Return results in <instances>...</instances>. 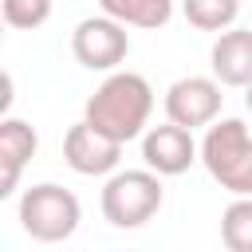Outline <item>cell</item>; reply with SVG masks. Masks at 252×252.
Returning <instances> with one entry per match:
<instances>
[{"label":"cell","mask_w":252,"mask_h":252,"mask_svg":"<svg viewBox=\"0 0 252 252\" xmlns=\"http://www.w3.org/2000/svg\"><path fill=\"white\" fill-rule=\"evenodd\" d=\"M35 150H39L35 126L8 114V118L0 122V197H12V193H16L20 173H24V165L35 158Z\"/></svg>","instance_id":"9c48e42d"},{"label":"cell","mask_w":252,"mask_h":252,"mask_svg":"<svg viewBox=\"0 0 252 252\" xmlns=\"http://www.w3.org/2000/svg\"><path fill=\"white\" fill-rule=\"evenodd\" d=\"M150 114H154V87L138 71H110L83 110L87 122H94L102 134L118 138L122 146L146 134Z\"/></svg>","instance_id":"6da1fadb"},{"label":"cell","mask_w":252,"mask_h":252,"mask_svg":"<svg viewBox=\"0 0 252 252\" xmlns=\"http://www.w3.org/2000/svg\"><path fill=\"white\" fill-rule=\"evenodd\" d=\"M71 51L87 71H114L126 55H130V35L126 24L114 16H87L79 20V28L71 32Z\"/></svg>","instance_id":"5b68a950"},{"label":"cell","mask_w":252,"mask_h":252,"mask_svg":"<svg viewBox=\"0 0 252 252\" xmlns=\"http://www.w3.org/2000/svg\"><path fill=\"white\" fill-rule=\"evenodd\" d=\"M0 12H4V24H8V28L35 32V28L47 24V16H51V0H4Z\"/></svg>","instance_id":"5bb4252c"},{"label":"cell","mask_w":252,"mask_h":252,"mask_svg":"<svg viewBox=\"0 0 252 252\" xmlns=\"http://www.w3.org/2000/svg\"><path fill=\"white\" fill-rule=\"evenodd\" d=\"M201 158V146L193 142V130L181 122H161L142 134V161L161 177H181Z\"/></svg>","instance_id":"ba28073f"},{"label":"cell","mask_w":252,"mask_h":252,"mask_svg":"<svg viewBox=\"0 0 252 252\" xmlns=\"http://www.w3.org/2000/svg\"><path fill=\"white\" fill-rule=\"evenodd\" d=\"M63 161L75 173H83V177H106L122 161V142L110 138V134H102L94 122L83 118V122H75L63 134Z\"/></svg>","instance_id":"52a82bcc"},{"label":"cell","mask_w":252,"mask_h":252,"mask_svg":"<svg viewBox=\"0 0 252 252\" xmlns=\"http://www.w3.org/2000/svg\"><path fill=\"white\" fill-rule=\"evenodd\" d=\"M220 240L228 252H252V197H236L220 217Z\"/></svg>","instance_id":"4fadbf2b"},{"label":"cell","mask_w":252,"mask_h":252,"mask_svg":"<svg viewBox=\"0 0 252 252\" xmlns=\"http://www.w3.org/2000/svg\"><path fill=\"white\" fill-rule=\"evenodd\" d=\"M244 91H248V94H244V102H248V110H252V83H248Z\"/></svg>","instance_id":"9a60e30c"},{"label":"cell","mask_w":252,"mask_h":252,"mask_svg":"<svg viewBox=\"0 0 252 252\" xmlns=\"http://www.w3.org/2000/svg\"><path fill=\"white\" fill-rule=\"evenodd\" d=\"M201 161L220 189L232 197H252V134L240 118H217L205 126Z\"/></svg>","instance_id":"7a4b0ae2"},{"label":"cell","mask_w":252,"mask_h":252,"mask_svg":"<svg viewBox=\"0 0 252 252\" xmlns=\"http://www.w3.org/2000/svg\"><path fill=\"white\" fill-rule=\"evenodd\" d=\"M220 79L213 75H185V79H177L169 91H165V118L169 122H181V126H189V130H201V126H209V122H217L220 118V102H224V94H220Z\"/></svg>","instance_id":"8992f818"},{"label":"cell","mask_w":252,"mask_h":252,"mask_svg":"<svg viewBox=\"0 0 252 252\" xmlns=\"http://www.w3.org/2000/svg\"><path fill=\"white\" fill-rule=\"evenodd\" d=\"M181 16L197 32H224L240 16V0H181Z\"/></svg>","instance_id":"7c38bea8"},{"label":"cell","mask_w":252,"mask_h":252,"mask_svg":"<svg viewBox=\"0 0 252 252\" xmlns=\"http://www.w3.org/2000/svg\"><path fill=\"white\" fill-rule=\"evenodd\" d=\"M213 75L224 87H248L252 83V32L248 28H224L209 51Z\"/></svg>","instance_id":"30bf717a"},{"label":"cell","mask_w":252,"mask_h":252,"mask_svg":"<svg viewBox=\"0 0 252 252\" xmlns=\"http://www.w3.org/2000/svg\"><path fill=\"white\" fill-rule=\"evenodd\" d=\"M79 220H83L79 197L55 181H39V185L24 189V197H20V228L39 244L71 240Z\"/></svg>","instance_id":"3957f363"},{"label":"cell","mask_w":252,"mask_h":252,"mask_svg":"<svg viewBox=\"0 0 252 252\" xmlns=\"http://www.w3.org/2000/svg\"><path fill=\"white\" fill-rule=\"evenodd\" d=\"M98 8L126 28H165L173 20V0H98Z\"/></svg>","instance_id":"8fae6325"},{"label":"cell","mask_w":252,"mask_h":252,"mask_svg":"<svg viewBox=\"0 0 252 252\" xmlns=\"http://www.w3.org/2000/svg\"><path fill=\"white\" fill-rule=\"evenodd\" d=\"M161 201H165L161 173H154L150 165L146 169H118L102 185V217L114 228H142L146 220L158 217Z\"/></svg>","instance_id":"277c9868"}]
</instances>
